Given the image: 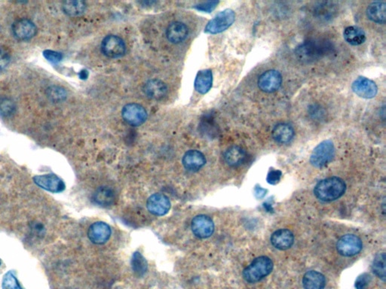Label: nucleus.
I'll use <instances>...</instances> for the list:
<instances>
[{"mask_svg": "<svg viewBox=\"0 0 386 289\" xmlns=\"http://www.w3.org/2000/svg\"><path fill=\"white\" fill-rule=\"evenodd\" d=\"M346 190V184L342 178L330 177L320 180L315 187L314 193L316 198L325 202H331L341 198Z\"/></svg>", "mask_w": 386, "mask_h": 289, "instance_id": "1", "label": "nucleus"}, {"mask_svg": "<svg viewBox=\"0 0 386 289\" xmlns=\"http://www.w3.org/2000/svg\"><path fill=\"white\" fill-rule=\"evenodd\" d=\"M273 270V262L269 257H258L252 261L248 267L244 269L243 277L246 282L254 283L267 277Z\"/></svg>", "mask_w": 386, "mask_h": 289, "instance_id": "2", "label": "nucleus"}, {"mask_svg": "<svg viewBox=\"0 0 386 289\" xmlns=\"http://www.w3.org/2000/svg\"><path fill=\"white\" fill-rule=\"evenodd\" d=\"M331 46L327 41L311 40L301 44L296 50V54L303 61H314L329 52Z\"/></svg>", "mask_w": 386, "mask_h": 289, "instance_id": "3", "label": "nucleus"}, {"mask_svg": "<svg viewBox=\"0 0 386 289\" xmlns=\"http://www.w3.org/2000/svg\"><path fill=\"white\" fill-rule=\"evenodd\" d=\"M335 157V147L331 140L319 143L313 149L310 157V163L316 168H323L332 161Z\"/></svg>", "mask_w": 386, "mask_h": 289, "instance_id": "4", "label": "nucleus"}, {"mask_svg": "<svg viewBox=\"0 0 386 289\" xmlns=\"http://www.w3.org/2000/svg\"><path fill=\"white\" fill-rule=\"evenodd\" d=\"M235 21V13L230 9L219 12L205 27V32L210 34L223 33L231 27Z\"/></svg>", "mask_w": 386, "mask_h": 289, "instance_id": "5", "label": "nucleus"}, {"mask_svg": "<svg viewBox=\"0 0 386 289\" xmlns=\"http://www.w3.org/2000/svg\"><path fill=\"white\" fill-rule=\"evenodd\" d=\"M101 51L105 56L109 58H119L125 54V43L119 36L109 35L102 41Z\"/></svg>", "mask_w": 386, "mask_h": 289, "instance_id": "6", "label": "nucleus"}, {"mask_svg": "<svg viewBox=\"0 0 386 289\" xmlns=\"http://www.w3.org/2000/svg\"><path fill=\"white\" fill-rule=\"evenodd\" d=\"M147 112L144 107L138 104H128L123 107L121 116L126 123L132 126L143 125L147 119Z\"/></svg>", "mask_w": 386, "mask_h": 289, "instance_id": "7", "label": "nucleus"}, {"mask_svg": "<svg viewBox=\"0 0 386 289\" xmlns=\"http://www.w3.org/2000/svg\"><path fill=\"white\" fill-rule=\"evenodd\" d=\"M362 241L358 236L346 234L343 236L337 243V252L343 256L351 257L358 255L362 249Z\"/></svg>", "mask_w": 386, "mask_h": 289, "instance_id": "8", "label": "nucleus"}, {"mask_svg": "<svg viewBox=\"0 0 386 289\" xmlns=\"http://www.w3.org/2000/svg\"><path fill=\"white\" fill-rule=\"evenodd\" d=\"M282 80V74L279 71L270 69L259 77L258 86L265 93H273L280 88Z\"/></svg>", "mask_w": 386, "mask_h": 289, "instance_id": "9", "label": "nucleus"}, {"mask_svg": "<svg viewBox=\"0 0 386 289\" xmlns=\"http://www.w3.org/2000/svg\"><path fill=\"white\" fill-rule=\"evenodd\" d=\"M33 181L36 185L51 193H60L65 190L66 187L63 180L55 174L36 175L33 178Z\"/></svg>", "mask_w": 386, "mask_h": 289, "instance_id": "10", "label": "nucleus"}, {"mask_svg": "<svg viewBox=\"0 0 386 289\" xmlns=\"http://www.w3.org/2000/svg\"><path fill=\"white\" fill-rule=\"evenodd\" d=\"M147 207L151 214L163 216L171 210V204L169 198L162 193L152 195L147 200Z\"/></svg>", "mask_w": 386, "mask_h": 289, "instance_id": "11", "label": "nucleus"}, {"mask_svg": "<svg viewBox=\"0 0 386 289\" xmlns=\"http://www.w3.org/2000/svg\"><path fill=\"white\" fill-rule=\"evenodd\" d=\"M355 94L363 99H373L378 93V87L374 81L366 77H358L352 84Z\"/></svg>", "mask_w": 386, "mask_h": 289, "instance_id": "12", "label": "nucleus"}, {"mask_svg": "<svg viewBox=\"0 0 386 289\" xmlns=\"http://www.w3.org/2000/svg\"><path fill=\"white\" fill-rule=\"evenodd\" d=\"M191 229L196 237L200 239L208 238L214 234V223L208 216L199 215L192 219Z\"/></svg>", "mask_w": 386, "mask_h": 289, "instance_id": "13", "label": "nucleus"}, {"mask_svg": "<svg viewBox=\"0 0 386 289\" xmlns=\"http://www.w3.org/2000/svg\"><path fill=\"white\" fill-rule=\"evenodd\" d=\"M12 33L18 40H30L37 33V28L33 21L27 18L18 20L12 27Z\"/></svg>", "mask_w": 386, "mask_h": 289, "instance_id": "14", "label": "nucleus"}, {"mask_svg": "<svg viewBox=\"0 0 386 289\" xmlns=\"http://www.w3.org/2000/svg\"><path fill=\"white\" fill-rule=\"evenodd\" d=\"M112 231L109 225L103 222H97L89 227L88 237L89 240L97 245L106 243L110 238Z\"/></svg>", "mask_w": 386, "mask_h": 289, "instance_id": "15", "label": "nucleus"}, {"mask_svg": "<svg viewBox=\"0 0 386 289\" xmlns=\"http://www.w3.org/2000/svg\"><path fill=\"white\" fill-rule=\"evenodd\" d=\"M166 37L173 44H180L186 40L189 35V28L184 23L174 21L166 29Z\"/></svg>", "mask_w": 386, "mask_h": 289, "instance_id": "16", "label": "nucleus"}, {"mask_svg": "<svg viewBox=\"0 0 386 289\" xmlns=\"http://www.w3.org/2000/svg\"><path fill=\"white\" fill-rule=\"evenodd\" d=\"M144 92L150 99L160 101L166 96L168 87L162 80L153 78L145 83Z\"/></svg>", "mask_w": 386, "mask_h": 289, "instance_id": "17", "label": "nucleus"}, {"mask_svg": "<svg viewBox=\"0 0 386 289\" xmlns=\"http://www.w3.org/2000/svg\"><path fill=\"white\" fill-rule=\"evenodd\" d=\"M272 245L279 250H287L294 243V235L288 229H279L271 236Z\"/></svg>", "mask_w": 386, "mask_h": 289, "instance_id": "18", "label": "nucleus"}, {"mask_svg": "<svg viewBox=\"0 0 386 289\" xmlns=\"http://www.w3.org/2000/svg\"><path fill=\"white\" fill-rule=\"evenodd\" d=\"M182 162H183V166L187 170L196 172L205 166L206 163V158L203 153L201 151L198 150H189L185 153Z\"/></svg>", "mask_w": 386, "mask_h": 289, "instance_id": "19", "label": "nucleus"}, {"mask_svg": "<svg viewBox=\"0 0 386 289\" xmlns=\"http://www.w3.org/2000/svg\"><path fill=\"white\" fill-rule=\"evenodd\" d=\"M272 136L276 143L282 145L288 144L294 138L295 131L289 124L280 123L273 128Z\"/></svg>", "mask_w": 386, "mask_h": 289, "instance_id": "20", "label": "nucleus"}, {"mask_svg": "<svg viewBox=\"0 0 386 289\" xmlns=\"http://www.w3.org/2000/svg\"><path fill=\"white\" fill-rule=\"evenodd\" d=\"M116 195L112 187L101 186L95 190L93 195V201L100 207H110L115 203Z\"/></svg>", "mask_w": 386, "mask_h": 289, "instance_id": "21", "label": "nucleus"}, {"mask_svg": "<svg viewBox=\"0 0 386 289\" xmlns=\"http://www.w3.org/2000/svg\"><path fill=\"white\" fill-rule=\"evenodd\" d=\"M369 20L376 24H384L386 21V4L384 2L376 1L370 3L366 11Z\"/></svg>", "mask_w": 386, "mask_h": 289, "instance_id": "22", "label": "nucleus"}, {"mask_svg": "<svg viewBox=\"0 0 386 289\" xmlns=\"http://www.w3.org/2000/svg\"><path fill=\"white\" fill-rule=\"evenodd\" d=\"M213 84V73L211 69L199 71L195 80V88L198 93L205 94L211 90Z\"/></svg>", "mask_w": 386, "mask_h": 289, "instance_id": "23", "label": "nucleus"}, {"mask_svg": "<svg viewBox=\"0 0 386 289\" xmlns=\"http://www.w3.org/2000/svg\"><path fill=\"white\" fill-rule=\"evenodd\" d=\"M247 154L245 151L238 145H232L226 149L224 153V160L230 166H238L245 160Z\"/></svg>", "mask_w": 386, "mask_h": 289, "instance_id": "24", "label": "nucleus"}, {"mask_svg": "<svg viewBox=\"0 0 386 289\" xmlns=\"http://www.w3.org/2000/svg\"><path fill=\"white\" fill-rule=\"evenodd\" d=\"M302 285L305 289H324L326 285V279L320 272L310 270L304 275Z\"/></svg>", "mask_w": 386, "mask_h": 289, "instance_id": "25", "label": "nucleus"}, {"mask_svg": "<svg viewBox=\"0 0 386 289\" xmlns=\"http://www.w3.org/2000/svg\"><path fill=\"white\" fill-rule=\"evenodd\" d=\"M343 37L346 42L354 46L362 45L367 39L365 32L357 26L346 27L343 32Z\"/></svg>", "mask_w": 386, "mask_h": 289, "instance_id": "26", "label": "nucleus"}, {"mask_svg": "<svg viewBox=\"0 0 386 289\" xmlns=\"http://www.w3.org/2000/svg\"><path fill=\"white\" fill-rule=\"evenodd\" d=\"M131 265L134 273L139 277L144 276L148 270L147 260L138 252H135L132 255Z\"/></svg>", "mask_w": 386, "mask_h": 289, "instance_id": "27", "label": "nucleus"}, {"mask_svg": "<svg viewBox=\"0 0 386 289\" xmlns=\"http://www.w3.org/2000/svg\"><path fill=\"white\" fill-rule=\"evenodd\" d=\"M63 11L69 16H79L84 13L86 4L83 1H66L63 3Z\"/></svg>", "mask_w": 386, "mask_h": 289, "instance_id": "28", "label": "nucleus"}, {"mask_svg": "<svg viewBox=\"0 0 386 289\" xmlns=\"http://www.w3.org/2000/svg\"><path fill=\"white\" fill-rule=\"evenodd\" d=\"M385 254L384 252L375 257L372 264V270L376 276L385 281Z\"/></svg>", "mask_w": 386, "mask_h": 289, "instance_id": "29", "label": "nucleus"}, {"mask_svg": "<svg viewBox=\"0 0 386 289\" xmlns=\"http://www.w3.org/2000/svg\"><path fill=\"white\" fill-rule=\"evenodd\" d=\"M16 111V104L11 98L0 97V116L10 117Z\"/></svg>", "mask_w": 386, "mask_h": 289, "instance_id": "30", "label": "nucleus"}, {"mask_svg": "<svg viewBox=\"0 0 386 289\" xmlns=\"http://www.w3.org/2000/svg\"><path fill=\"white\" fill-rule=\"evenodd\" d=\"M47 96L53 102L59 103L65 101L68 96L66 90L59 86H51L46 90Z\"/></svg>", "mask_w": 386, "mask_h": 289, "instance_id": "31", "label": "nucleus"}, {"mask_svg": "<svg viewBox=\"0 0 386 289\" xmlns=\"http://www.w3.org/2000/svg\"><path fill=\"white\" fill-rule=\"evenodd\" d=\"M3 289H23L13 272L9 271L5 274L2 283Z\"/></svg>", "mask_w": 386, "mask_h": 289, "instance_id": "32", "label": "nucleus"}, {"mask_svg": "<svg viewBox=\"0 0 386 289\" xmlns=\"http://www.w3.org/2000/svg\"><path fill=\"white\" fill-rule=\"evenodd\" d=\"M43 56L47 60L52 63H59L63 59L62 54L57 52V51H51V50H45V51H44Z\"/></svg>", "mask_w": 386, "mask_h": 289, "instance_id": "33", "label": "nucleus"}, {"mask_svg": "<svg viewBox=\"0 0 386 289\" xmlns=\"http://www.w3.org/2000/svg\"><path fill=\"white\" fill-rule=\"evenodd\" d=\"M219 4L218 1L205 2V3H199L196 5V9L200 12H206V13H211L214 10Z\"/></svg>", "mask_w": 386, "mask_h": 289, "instance_id": "34", "label": "nucleus"}, {"mask_svg": "<svg viewBox=\"0 0 386 289\" xmlns=\"http://www.w3.org/2000/svg\"><path fill=\"white\" fill-rule=\"evenodd\" d=\"M371 282V277L367 273H364L358 276V279L355 281V288L356 289H367L369 286V284Z\"/></svg>", "mask_w": 386, "mask_h": 289, "instance_id": "35", "label": "nucleus"}, {"mask_svg": "<svg viewBox=\"0 0 386 289\" xmlns=\"http://www.w3.org/2000/svg\"><path fill=\"white\" fill-rule=\"evenodd\" d=\"M282 171L279 169H272L267 175V181L271 184H276L282 178Z\"/></svg>", "mask_w": 386, "mask_h": 289, "instance_id": "36", "label": "nucleus"}, {"mask_svg": "<svg viewBox=\"0 0 386 289\" xmlns=\"http://www.w3.org/2000/svg\"><path fill=\"white\" fill-rule=\"evenodd\" d=\"M10 60L9 52L4 48H0V71L3 70L9 66Z\"/></svg>", "mask_w": 386, "mask_h": 289, "instance_id": "37", "label": "nucleus"}, {"mask_svg": "<svg viewBox=\"0 0 386 289\" xmlns=\"http://www.w3.org/2000/svg\"><path fill=\"white\" fill-rule=\"evenodd\" d=\"M267 190L266 189L263 188L261 186L260 187H256L254 190L255 196L258 199H261V198H264L265 195H267Z\"/></svg>", "mask_w": 386, "mask_h": 289, "instance_id": "38", "label": "nucleus"}, {"mask_svg": "<svg viewBox=\"0 0 386 289\" xmlns=\"http://www.w3.org/2000/svg\"><path fill=\"white\" fill-rule=\"evenodd\" d=\"M79 76H80V79H86L89 77V72L86 69H83L79 73Z\"/></svg>", "mask_w": 386, "mask_h": 289, "instance_id": "39", "label": "nucleus"}, {"mask_svg": "<svg viewBox=\"0 0 386 289\" xmlns=\"http://www.w3.org/2000/svg\"><path fill=\"white\" fill-rule=\"evenodd\" d=\"M1 264H2V261H1V259H0V265H1Z\"/></svg>", "mask_w": 386, "mask_h": 289, "instance_id": "40", "label": "nucleus"}]
</instances>
